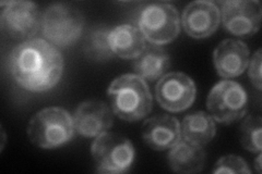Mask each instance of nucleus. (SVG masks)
Masks as SVG:
<instances>
[{
	"instance_id": "nucleus-8",
	"label": "nucleus",
	"mask_w": 262,
	"mask_h": 174,
	"mask_svg": "<svg viewBox=\"0 0 262 174\" xmlns=\"http://www.w3.org/2000/svg\"><path fill=\"white\" fill-rule=\"evenodd\" d=\"M0 26L4 34L12 39H32L39 28L42 16L36 4L32 2H3Z\"/></svg>"
},
{
	"instance_id": "nucleus-2",
	"label": "nucleus",
	"mask_w": 262,
	"mask_h": 174,
	"mask_svg": "<svg viewBox=\"0 0 262 174\" xmlns=\"http://www.w3.org/2000/svg\"><path fill=\"white\" fill-rule=\"evenodd\" d=\"M107 96L113 113L124 121H139L152 111L150 88L137 74H124L115 79L108 87Z\"/></svg>"
},
{
	"instance_id": "nucleus-11",
	"label": "nucleus",
	"mask_w": 262,
	"mask_h": 174,
	"mask_svg": "<svg viewBox=\"0 0 262 174\" xmlns=\"http://www.w3.org/2000/svg\"><path fill=\"white\" fill-rule=\"evenodd\" d=\"M221 21L219 7L208 0H198L188 5L182 15V24L187 35L206 38L214 34Z\"/></svg>"
},
{
	"instance_id": "nucleus-13",
	"label": "nucleus",
	"mask_w": 262,
	"mask_h": 174,
	"mask_svg": "<svg viewBox=\"0 0 262 174\" xmlns=\"http://www.w3.org/2000/svg\"><path fill=\"white\" fill-rule=\"evenodd\" d=\"M213 62L221 78L239 77L249 63V48L242 40L224 39L213 53Z\"/></svg>"
},
{
	"instance_id": "nucleus-14",
	"label": "nucleus",
	"mask_w": 262,
	"mask_h": 174,
	"mask_svg": "<svg viewBox=\"0 0 262 174\" xmlns=\"http://www.w3.org/2000/svg\"><path fill=\"white\" fill-rule=\"evenodd\" d=\"M142 138L153 151L170 149L182 139L180 123L171 115L161 114L145 120L142 127Z\"/></svg>"
},
{
	"instance_id": "nucleus-22",
	"label": "nucleus",
	"mask_w": 262,
	"mask_h": 174,
	"mask_svg": "<svg viewBox=\"0 0 262 174\" xmlns=\"http://www.w3.org/2000/svg\"><path fill=\"white\" fill-rule=\"evenodd\" d=\"M261 49H258V51L253 54L251 57V59L248 63L249 65V79L252 83V85L255 86L258 90H261L262 86V79H261V62H262V55H261Z\"/></svg>"
},
{
	"instance_id": "nucleus-10",
	"label": "nucleus",
	"mask_w": 262,
	"mask_h": 174,
	"mask_svg": "<svg viewBox=\"0 0 262 174\" xmlns=\"http://www.w3.org/2000/svg\"><path fill=\"white\" fill-rule=\"evenodd\" d=\"M195 94L193 80L182 72L166 73L155 86L158 103L169 112L187 110L194 103Z\"/></svg>"
},
{
	"instance_id": "nucleus-3",
	"label": "nucleus",
	"mask_w": 262,
	"mask_h": 174,
	"mask_svg": "<svg viewBox=\"0 0 262 174\" xmlns=\"http://www.w3.org/2000/svg\"><path fill=\"white\" fill-rule=\"evenodd\" d=\"M27 131L30 140L35 146L54 149L70 142L76 130L67 110L60 107H49L33 115Z\"/></svg>"
},
{
	"instance_id": "nucleus-5",
	"label": "nucleus",
	"mask_w": 262,
	"mask_h": 174,
	"mask_svg": "<svg viewBox=\"0 0 262 174\" xmlns=\"http://www.w3.org/2000/svg\"><path fill=\"white\" fill-rule=\"evenodd\" d=\"M138 29L152 45L169 44L179 35V13L168 3L146 4L139 13Z\"/></svg>"
},
{
	"instance_id": "nucleus-18",
	"label": "nucleus",
	"mask_w": 262,
	"mask_h": 174,
	"mask_svg": "<svg viewBox=\"0 0 262 174\" xmlns=\"http://www.w3.org/2000/svg\"><path fill=\"white\" fill-rule=\"evenodd\" d=\"M180 131L184 139L203 146L214 138L216 128L210 114L204 111H196L186 115L180 124Z\"/></svg>"
},
{
	"instance_id": "nucleus-15",
	"label": "nucleus",
	"mask_w": 262,
	"mask_h": 174,
	"mask_svg": "<svg viewBox=\"0 0 262 174\" xmlns=\"http://www.w3.org/2000/svg\"><path fill=\"white\" fill-rule=\"evenodd\" d=\"M207 155L202 146L180 139L170 148L168 154V164L176 173L192 174L199 173L206 165Z\"/></svg>"
},
{
	"instance_id": "nucleus-12",
	"label": "nucleus",
	"mask_w": 262,
	"mask_h": 174,
	"mask_svg": "<svg viewBox=\"0 0 262 174\" xmlns=\"http://www.w3.org/2000/svg\"><path fill=\"white\" fill-rule=\"evenodd\" d=\"M73 126L84 137H97L113 127V111L100 101H88L79 105L73 114Z\"/></svg>"
},
{
	"instance_id": "nucleus-9",
	"label": "nucleus",
	"mask_w": 262,
	"mask_h": 174,
	"mask_svg": "<svg viewBox=\"0 0 262 174\" xmlns=\"http://www.w3.org/2000/svg\"><path fill=\"white\" fill-rule=\"evenodd\" d=\"M220 6L223 27L231 34L247 37L260 30L262 9L257 0H226Z\"/></svg>"
},
{
	"instance_id": "nucleus-19",
	"label": "nucleus",
	"mask_w": 262,
	"mask_h": 174,
	"mask_svg": "<svg viewBox=\"0 0 262 174\" xmlns=\"http://www.w3.org/2000/svg\"><path fill=\"white\" fill-rule=\"evenodd\" d=\"M111 30L107 26L101 24L86 31L82 49L88 59L95 62H106L115 57L110 44Z\"/></svg>"
},
{
	"instance_id": "nucleus-24",
	"label": "nucleus",
	"mask_w": 262,
	"mask_h": 174,
	"mask_svg": "<svg viewBox=\"0 0 262 174\" xmlns=\"http://www.w3.org/2000/svg\"><path fill=\"white\" fill-rule=\"evenodd\" d=\"M2 133H3V145H2V151L4 149V144H5V140H6V137H5V132L4 130H2Z\"/></svg>"
},
{
	"instance_id": "nucleus-4",
	"label": "nucleus",
	"mask_w": 262,
	"mask_h": 174,
	"mask_svg": "<svg viewBox=\"0 0 262 174\" xmlns=\"http://www.w3.org/2000/svg\"><path fill=\"white\" fill-rule=\"evenodd\" d=\"M84 29V16L68 4L49 6L42 15L44 37L55 47L68 48L77 43Z\"/></svg>"
},
{
	"instance_id": "nucleus-20",
	"label": "nucleus",
	"mask_w": 262,
	"mask_h": 174,
	"mask_svg": "<svg viewBox=\"0 0 262 174\" xmlns=\"http://www.w3.org/2000/svg\"><path fill=\"white\" fill-rule=\"evenodd\" d=\"M262 120L259 115H248L239 128L243 147L251 153H261Z\"/></svg>"
},
{
	"instance_id": "nucleus-7",
	"label": "nucleus",
	"mask_w": 262,
	"mask_h": 174,
	"mask_svg": "<svg viewBox=\"0 0 262 174\" xmlns=\"http://www.w3.org/2000/svg\"><path fill=\"white\" fill-rule=\"evenodd\" d=\"M207 107L213 120L222 124H232L247 113L248 96L238 83L223 80L212 87Z\"/></svg>"
},
{
	"instance_id": "nucleus-23",
	"label": "nucleus",
	"mask_w": 262,
	"mask_h": 174,
	"mask_svg": "<svg viewBox=\"0 0 262 174\" xmlns=\"http://www.w3.org/2000/svg\"><path fill=\"white\" fill-rule=\"evenodd\" d=\"M260 161H261V154H259L258 158H257V160L255 162V168H256L258 173H261V162Z\"/></svg>"
},
{
	"instance_id": "nucleus-21",
	"label": "nucleus",
	"mask_w": 262,
	"mask_h": 174,
	"mask_svg": "<svg viewBox=\"0 0 262 174\" xmlns=\"http://www.w3.org/2000/svg\"><path fill=\"white\" fill-rule=\"evenodd\" d=\"M213 173H238L250 174L251 171L242 157L236 155H227L220 158L215 163Z\"/></svg>"
},
{
	"instance_id": "nucleus-16",
	"label": "nucleus",
	"mask_w": 262,
	"mask_h": 174,
	"mask_svg": "<svg viewBox=\"0 0 262 174\" xmlns=\"http://www.w3.org/2000/svg\"><path fill=\"white\" fill-rule=\"evenodd\" d=\"M110 44L115 56L122 59H136L146 46L141 31L130 24H121L112 29Z\"/></svg>"
},
{
	"instance_id": "nucleus-1",
	"label": "nucleus",
	"mask_w": 262,
	"mask_h": 174,
	"mask_svg": "<svg viewBox=\"0 0 262 174\" xmlns=\"http://www.w3.org/2000/svg\"><path fill=\"white\" fill-rule=\"evenodd\" d=\"M11 76L24 89L43 93L58 84L63 57L49 41L32 38L14 47L9 56Z\"/></svg>"
},
{
	"instance_id": "nucleus-6",
	"label": "nucleus",
	"mask_w": 262,
	"mask_h": 174,
	"mask_svg": "<svg viewBox=\"0 0 262 174\" xmlns=\"http://www.w3.org/2000/svg\"><path fill=\"white\" fill-rule=\"evenodd\" d=\"M91 154L97 173L121 174L128 172L135 161V148L127 137L106 133L95 137Z\"/></svg>"
},
{
	"instance_id": "nucleus-17",
	"label": "nucleus",
	"mask_w": 262,
	"mask_h": 174,
	"mask_svg": "<svg viewBox=\"0 0 262 174\" xmlns=\"http://www.w3.org/2000/svg\"><path fill=\"white\" fill-rule=\"evenodd\" d=\"M170 67V58L161 46H145L143 52L134 59L133 68L137 76L153 82L165 76Z\"/></svg>"
}]
</instances>
